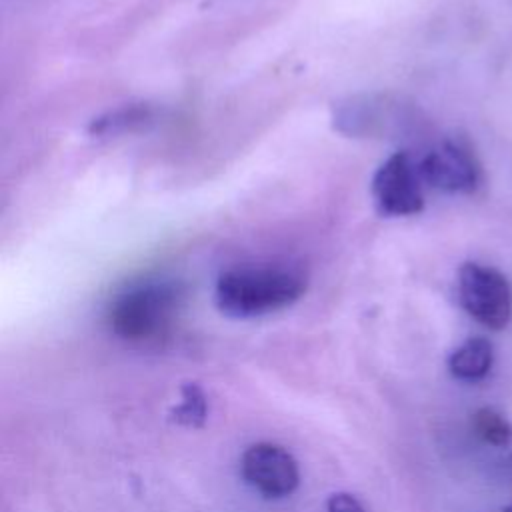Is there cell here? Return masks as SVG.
Wrapping results in <instances>:
<instances>
[{
	"mask_svg": "<svg viewBox=\"0 0 512 512\" xmlns=\"http://www.w3.org/2000/svg\"><path fill=\"white\" fill-rule=\"evenodd\" d=\"M306 292L300 270L286 266H242L220 274L216 306L230 318H256L294 304Z\"/></svg>",
	"mask_w": 512,
	"mask_h": 512,
	"instance_id": "6da1fadb",
	"label": "cell"
},
{
	"mask_svg": "<svg viewBox=\"0 0 512 512\" xmlns=\"http://www.w3.org/2000/svg\"><path fill=\"white\" fill-rule=\"evenodd\" d=\"M182 306V290L174 282L150 280L120 292L108 308V324L124 340L142 342L168 330Z\"/></svg>",
	"mask_w": 512,
	"mask_h": 512,
	"instance_id": "7a4b0ae2",
	"label": "cell"
},
{
	"mask_svg": "<svg viewBox=\"0 0 512 512\" xmlns=\"http://www.w3.org/2000/svg\"><path fill=\"white\" fill-rule=\"evenodd\" d=\"M458 296L464 310L492 330L504 328L512 318V288L496 268L464 262L458 270Z\"/></svg>",
	"mask_w": 512,
	"mask_h": 512,
	"instance_id": "3957f363",
	"label": "cell"
},
{
	"mask_svg": "<svg viewBox=\"0 0 512 512\" xmlns=\"http://www.w3.org/2000/svg\"><path fill=\"white\" fill-rule=\"evenodd\" d=\"M372 196L382 214L412 216L424 208L422 176L406 152H396L380 164L372 178Z\"/></svg>",
	"mask_w": 512,
	"mask_h": 512,
	"instance_id": "277c9868",
	"label": "cell"
},
{
	"mask_svg": "<svg viewBox=\"0 0 512 512\" xmlns=\"http://www.w3.org/2000/svg\"><path fill=\"white\" fill-rule=\"evenodd\" d=\"M244 480L266 498L290 496L300 482L294 456L272 442H258L246 448L240 460Z\"/></svg>",
	"mask_w": 512,
	"mask_h": 512,
	"instance_id": "5b68a950",
	"label": "cell"
},
{
	"mask_svg": "<svg viewBox=\"0 0 512 512\" xmlns=\"http://www.w3.org/2000/svg\"><path fill=\"white\" fill-rule=\"evenodd\" d=\"M422 182L444 192H472L480 180V166L470 148L460 140H444L420 162Z\"/></svg>",
	"mask_w": 512,
	"mask_h": 512,
	"instance_id": "8992f818",
	"label": "cell"
},
{
	"mask_svg": "<svg viewBox=\"0 0 512 512\" xmlns=\"http://www.w3.org/2000/svg\"><path fill=\"white\" fill-rule=\"evenodd\" d=\"M396 114L392 102L376 94L350 96L348 100L334 106V128L354 138H374L386 134L394 124Z\"/></svg>",
	"mask_w": 512,
	"mask_h": 512,
	"instance_id": "52a82bcc",
	"label": "cell"
},
{
	"mask_svg": "<svg viewBox=\"0 0 512 512\" xmlns=\"http://www.w3.org/2000/svg\"><path fill=\"white\" fill-rule=\"evenodd\" d=\"M494 360V348L490 340L474 336L462 342L450 356H448V370L458 380L474 382L484 378Z\"/></svg>",
	"mask_w": 512,
	"mask_h": 512,
	"instance_id": "ba28073f",
	"label": "cell"
},
{
	"mask_svg": "<svg viewBox=\"0 0 512 512\" xmlns=\"http://www.w3.org/2000/svg\"><path fill=\"white\" fill-rule=\"evenodd\" d=\"M152 120V110L146 104H132L112 110L100 118H94L90 124V132L94 136H118L130 132L138 126H144Z\"/></svg>",
	"mask_w": 512,
	"mask_h": 512,
	"instance_id": "9c48e42d",
	"label": "cell"
},
{
	"mask_svg": "<svg viewBox=\"0 0 512 512\" xmlns=\"http://www.w3.org/2000/svg\"><path fill=\"white\" fill-rule=\"evenodd\" d=\"M182 402L170 410V418L176 424L190 426V428H200L206 422V412H208V402L204 390L196 382H186L180 388Z\"/></svg>",
	"mask_w": 512,
	"mask_h": 512,
	"instance_id": "30bf717a",
	"label": "cell"
},
{
	"mask_svg": "<svg viewBox=\"0 0 512 512\" xmlns=\"http://www.w3.org/2000/svg\"><path fill=\"white\" fill-rule=\"evenodd\" d=\"M472 420H474L476 434L484 442H488L492 446H500V448L510 446V442H512V424L502 412H498L492 406H482L474 412Z\"/></svg>",
	"mask_w": 512,
	"mask_h": 512,
	"instance_id": "8fae6325",
	"label": "cell"
},
{
	"mask_svg": "<svg viewBox=\"0 0 512 512\" xmlns=\"http://www.w3.org/2000/svg\"><path fill=\"white\" fill-rule=\"evenodd\" d=\"M328 512H366L360 500L348 492H336L326 502Z\"/></svg>",
	"mask_w": 512,
	"mask_h": 512,
	"instance_id": "7c38bea8",
	"label": "cell"
},
{
	"mask_svg": "<svg viewBox=\"0 0 512 512\" xmlns=\"http://www.w3.org/2000/svg\"><path fill=\"white\" fill-rule=\"evenodd\" d=\"M508 470H510V476H512V454H510V458H508Z\"/></svg>",
	"mask_w": 512,
	"mask_h": 512,
	"instance_id": "4fadbf2b",
	"label": "cell"
},
{
	"mask_svg": "<svg viewBox=\"0 0 512 512\" xmlns=\"http://www.w3.org/2000/svg\"><path fill=\"white\" fill-rule=\"evenodd\" d=\"M502 512H512V504H510V506H506Z\"/></svg>",
	"mask_w": 512,
	"mask_h": 512,
	"instance_id": "5bb4252c",
	"label": "cell"
}]
</instances>
